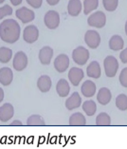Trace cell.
Listing matches in <instances>:
<instances>
[{"label":"cell","instance_id":"11","mask_svg":"<svg viewBox=\"0 0 127 149\" xmlns=\"http://www.w3.org/2000/svg\"><path fill=\"white\" fill-rule=\"evenodd\" d=\"M14 114L13 107L10 104H4L0 107V121L1 122H9L12 118Z\"/></svg>","mask_w":127,"mask_h":149},{"label":"cell","instance_id":"36","mask_svg":"<svg viewBox=\"0 0 127 149\" xmlns=\"http://www.w3.org/2000/svg\"><path fill=\"white\" fill-rule=\"evenodd\" d=\"M10 125L12 126H17V125H19V126H22L23 125V123L21 121H18V120H15L14 122H12V123H10Z\"/></svg>","mask_w":127,"mask_h":149},{"label":"cell","instance_id":"23","mask_svg":"<svg viewBox=\"0 0 127 149\" xmlns=\"http://www.w3.org/2000/svg\"><path fill=\"white\" fill-rule=\"evenodd\" d=\"M85 117L80 112H76V113L72 114L69 118L70 125H85Z\"/></svg>","mask_w":127,"mask_h":149},{"label":"cell","instance_id":"16","mask_svg":"<svg viewBox=\"0 0 127 149\" xmlns=\"http://www.w3.org/2000/svg\"><path fill=\"white\" fill-rule=\"evenodd\" d=\"M81 91L83 93V95L85 97L90 98L94 96V94L96 93V85L92 81L87 80L82 85Z\"/></svg>","mask_w":127,"mask_h":149},{"label":"cell","instance_id":"2","mask_svg":"<svg viewBox=\"0 0 127 149\" xmlns=\"http://www.w3.org/2000/svg\"><path fill=\"white\" fill-rule=\"evenodd\" d=\"M104 71L107 77H114L117 74L119 63L114 56H107L103 61Z\"/></svg>","mask_w":127,"mask_h":149},{"label":"cell","instance_id":"24","mask_svg":"<svg viewBox=\"0 0 127 149\" xmlns=\"http://www.w3.org/2000/svg\"><path fill=\"white\" fill-rule=\"evenodd\" d=\"M83 109L87 116H93L96 113V110H97L96 103L92 100L85 101V103L83 104Z\"/></svg>","mask_w":127,"mask_h":149},{"label":"cell","instance_id":"38","mask_svg":"<svg viewBox=\"0 0 127 149\" xmlns=\"http://www.w3.org/2000/svg\"><path fill=\"white\" fill-rule=\"evenodd\" d=\"M3 99H4V91H3V89L0 88V103L3 101Z\"/></svg>","mask_w":127,"mask_h":149},{"label":"cell","instance_id":"8","mask_svg":"<svg viewBox=\"0 0 127 149\" xmlns=\"http://www.w3.org/2000/svg\"><path fill=\"white\" fill-rule=\"evenodd\" d=\"M15 15L19 20L22 21L23 23H30L35 18V13L33 10L26 8V7H22V8L18 9L15 13Z\"/></svg>","mask_w":127,"mask_h":149},{"label":"cell","instance_id":"21","mask_svg":"<svg viewBox=\"0 0 127 149\" xmlns=\"http://www.w3.org/2000/svg\"><path fill=\"white\" fill-rule=\"evenodd\" d=\"M82 10V3L80 0H69L67 5V12L71 16H77Z\"/></svg>","mask_w":127,"mask_h":149},{"label":"cell","instance_id":"9","mask_svg":"<svg viewBox=\"0 0 127 149\" xmlns=\"http://www.w3.org/2000/svg\"><path fill=\"white\" fill-rule=\"evenodd\" d=\"M28 66V57L23 52H18L13 58V68L17 71H22Z\"/></svg>","mask_w":127,"mask_h":149},{"label":"cell","instance_id":"32","mask_svg":"<svg viewBox=\"0 0 127 149\" xmlns=\"http://www.w3.org/2000/svg\"><path fill=\"white\" fill-rule=\"evenodd\" d=\"M119 83L122 86L127 88V68H124L119 74Z\"/></svg>","mask_w":127,"mask_h":149},{"label":"cell","instance_id":"10","mask_svg":"<svg viewBox=\"0 0 127 149\" xmlns=\"http://www.w3.org/2000/svg\"><path fill=\"white\" fill-rule=\"evenodd\" d=\"M69 67V58L66 54H60L54 61V68L58 72H65Z\"/></svg>","mask_w":127,"mask_h":149},{"label":"cell","instance_id":"40","mask_svg":"<svg viewBox=\"0 0 127 149\" xmlns=\"http://www.w3.org/2000/svg\"><path fill=\"white\" fill-rule=\"evenodd\" d=\"M4 1H5V0H0V4H1V3H3Z\"/></svg>","mask_w":127,"mask_h":149},{"label":"cell","instance_id":"35","mask_svg":"<svg viewBox=\"0 0 127 149\" xmlns=\"http://www.w3.org/2000/svg\"><path fill=\"white\" fill-rule=\"evenodd\" d=\"M60 0H46V2H48V4L50 5V6H55L57 5L58 3H59Z\"/></svg>","mask_w":127,"mask_h":149},{"label":"cell","instance_id":"37","mask_svg":"<svg viewBox=\"0 0 127 149\" xmlns=\"http://www.w3.org/2000/svg\"><path fill=\"white\" fill-rule=\"evenodd\" d=\"M10 2H12V4L13 6H18L19 4H21L22 0H10Z\"/></svg>","mask_w":127,"mask_h":149},{"label":"cell","instance_id":"28","mask_svg":"<svg viewBox=\"0 0 127 149\" xmlns=\"http://www.w3.org/2000/svg\"><path fill=\"white\" fill-rule=\"evenodd\" d=\"M116 107L119 110H127V96L124 95V94H119L116 98Z\"/></svg>","mask_w":127,"mask_h":149},{"label":"cell","instance_id":"18","mask_svg":"<svg viewBox=\"0 0 127 149\" xmlns=\"http://www.w3.org/2000/svg\"><path fill=\"white\" fill-rule=\"evenodd\" d=\"M56 90L58 95L60 97H67L70 91V86L69 84L65 79H61L59 80V82L57 83L56 85Z\"/></svg>","mask_w":127,"mask_h":149},{"label":"cell","instance_id":"5","mask_svg":"<svg viewBox=\"0 0 127 149\" xmlns=\"http://www.w3.org/2000/svg\"><path fill=\"white\" fill-rule=\"evenodd\" d=\"M44 21H45L46 26L48 27L49 30H55L60 24V15L55 10H49V12L45 14Z\"/></svg>","mask_w":127,"mask_h":149},{"label":"cell","instance_id":"6","mask_svg":"<svg viewBox=\"0 0 127 149\" xmlns=\"http://www.w3.org/2000/svg\"><path fill=\"white\" fill-rule=\"evenodd\" d=\"M85 42L89 48L97 49L100 46L101 36L96 31H87L85 34Z\"/></svg>","mask_w":127,"mask_h":149},{"label":"cell","instance_id":"4","mask_svg":"<svg viewBox=\"0 0 127 149\" xmlns=\"http://www.w3.org/2000/svg\"><path fill=\"white\" fill-rule=\"evenodd\" d=\"M87 23L91 27L101 29L104 27L105 23H106V16L103 12H96L88 17Z\"/></svg>","mask_w":127,"mask_h":149},{"label":"cell","instance_id":"7","mask_svg":"<svg viewBox=\"0 0 127 149\" xmlns=\"http://www.w3.org/2000/svg\"><path fill=\"white\" fill-rule=\"evenodd\" d=\"M39 37V31L33 25H30L25 28L23 32V38L28 44H32L35 41H37Z\"/></svg>","mask_w":127,"mask_h":149},{"label":"cell","instance_id":"25","mask_svg":"<svg viewBox=\"0 0 127 149\" xmlns=\"http://www.w3.org/2000/svg\"><path fill=\"white\" fill-rule=\"evenodd\" d=\"M99 6V0H85L83 2V13L89 14L92 10H96Z\"/></svg>","mask_w":127,"mask_h":149},{"label":"cell","instance_id":"12","mask_svg":"<svg viewBox=\"0 0 127 149\" xmlns=\"http://www.w3.org/2000/svg\"><path fill=\"white\" fill-rule=\"evenodd\" d=\"M83 78V71L82 68H72L68 72V79H69L70 83L74 86H79L80 82L82 81Z\"/></svg>","mask_w":127,"mask_h":149},{"label":"cell","instance_id":"20","mask_svg":"<svg viewBox=\"0 0 127 149\" xmlns=\"http://www.w3.org/2000/svg\"><path fill=\"white\" fill-rule=\"evenodd\" d=\"M51 79L48 75L41 76L37 81V86L41 92H48L51 88Z\"/></svg>","mask_w":127,"mask_h":149},{"label":"cell","instance_id":"17","mask_svg":"<svg viewBox=\"0 0 127 149\" xmlns=\"http://www.w3.org/2000/svg\"><path fill=\"white\" fill-rule=\"evenodd\" d=\"M82 104V99L78 92H74L72 95L66 101V107L68 110H73L79 107Z\"/></svg>","mask_w":127,"mask_h":149},{"label":"cell","instance_id":"31","mask_svg":"<svg viewBox=\"0 0 127 149\" xmlns=\"http://www.w3.org/2000/svg\"><path fill=\"white\" fill-rule=\"evenodd\" d=\"M12 13V8H10L9 5H5L0 8V20L3 19V17L7 15H10Z\"/></svg>","mask_w":127,"mask_h":149},{"label":"cell","instance_id":"14","mask_svg":"<svg viewBox=\"0 0 127 149\" xmlns=\"http://www.w3.org/2000/svg\"><path fill=\"white\" fill-rule=\"evenodd\" d=\"M53 55V49L50 47H44L39 52V60L43 65H49Z\"/></svg>","mask_w":127,"mask_h":149},{"label":"cell","instance_id":"3","mask_svg":"<svg viewBox=\"0 0 127 149\" xmlns=\"http://www.w3.org/2000/svg\"><path fill=\"white\" fill-rule=\"evenodd\" d=\"M72 58L76 64L83 66L89 59V52L83 47H78L72 52Z\"/></svg>","mask_w":127,"mask_h":149},{"label":"cell","instance_id":"39","mask_svg":"<svg viewBox=\"0 0 127 149\" xmlns=\"http://www.w3.org/2000/svg\"><path fill=\"white\" fill-rule=\"evenodd\" d=\"M125 32H126V35H127V22L125 23Z\"/></svg>","mask_w":127,"mask_h":149},{"label":"cell","instance_id":"13","mask_svg":"<svg viewBox=\"0 0 127 149\" xmlns=\"http://www.w3.org/2000/svg\"><path fill=\"white\" fill-rule=\"evenodd\" d=\"M13 79L12 70L10 68H2L0 70V84L3 86H9L12 84Z\"/></svg>","mask_w":127,"mask_h":149},{"label":"cell","instance_id":"34","mask_svg":"<svg viewBox=\"0 0 127 149\" xmlns=\"http://www.w3.org/2000/svg\"><path fill=\"white\" fill-rule=\"evenodd\" d=\"M119 58L123 64H127V48L124 49L119 54Z\"/></svg>","mask_w":127,"mask_h":149},{"label":"cell","instance_id":"33","mask_svg":"<svg viewBox=\"0 0 127 149\" xmlns=\"http://www.w3.org/2000/svg\"><path fill=\"white\" fill-rule=\"evenodd\" d=\"M27 2H28V5L32 7V8L39 9L42 5L43 0H27Z\"/></svg>","mask_w":127,"mask_h":149},{"label":"cell","instance_id":"15","mask_svg":"<svg viewBox=\"0 0 127 149\" xmlns=\"http://www.w3.org/2000/svg\"><path fill=\"white\" fill-rule=\"evenodd\" d=\"M97 99H98V102H99L101 104H103V105L108 104L112 99L111 91L106 88H101L99 90V92H98Z\"/></svg>","mask_w":127,"mask_h":149},{"label":"cell","instance_id":"27","mask_svg":"<svg viewBox=\"0 0 127 149\" xmlns=\"http://www.w3.org/2000/svg\"><path fill=\"white\" fill-rule=\"evenodd\" d=\"M96 125H111V118L105 112H101L96 118Z\"/></svg>","mask_w":127,"mask_h":149},{"label":"cell","instance_id":"29","mask_svg":"<svg viewBox=\"0 0 127 149\" xmlns=\"http://www.w3.org/2000/svg\"><path fill=\"white\" fill-rule=\"evenodd\" d=\"M45 121L40 115H31L28 118V125H45Z\"/></svg>","mask_w":127,"mask_h":149},{"label":"cell","instance_id":"19","mask_svg":"<svg viewBox=\"0 0 127 149\" xmlns=\"http://www.w3.org/2000/svg\"><path fill=\"white\" fill-rule=\"evenodd\" d=\"M86 73H87V76L94 79H98L101 77V67H100V64L98 63L97 61H93L91 62L88 67H87V70H86Z\"/></svg>","mask_w":127,"mask_h":149},{"label":"cell","instance_id":"22","mask_svg":"<svg viewBox=\"0 0 127 149\" xmlns=\"http://www.w3.org/2000/svg\"><path fill=\"white\" fill-rule=\"evenodd\" d=\"M123 46H124V42H123L121 36L119 35H113L109 40V48L112 50L117 52V50L122 49Z\"/></svg>","mask_w":127,"mask_h":149},{"label":"cell","instance_id":"30","mask_svg":"<svg viewBox=\"0 0 127 149\" xmlns=\"http://www.w3.org/2000/svg\"><path fill=\"white\" fill-rule=\"evenodd\" d=\"M104 9L108 12H114L118 8L119 0H103Z\"/></svg>","mask_w":127,"mask_h":149},{"label":"cell","instance_id":"26","mask_svg":"<svg viewBox=\"0 0 127 149\" xmlns=\"http://www.w3.org/2000/svg\"><path fill=\"white\" fill-rule=\"evenodd\" d=\"M12 57V50L9 48H0V62L1 63H8Z\"/></svg>","mask_w":127,"mask_h":149},{"label":"cell","instance_id":"1","mask_svg":"<svg viewBox=\"0 0 127 149\" xmlns=\"http://www.w3.org/2000/svg\"><path fill=\"white\" fill-rule=\"evenodd\" d=\"M20 37V26L14 19H7L0 24V38L6 43L13 44Z\"/></svg>","mask_w":127,"mask_h":149}]
</instances>
